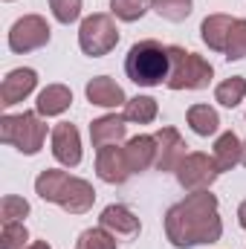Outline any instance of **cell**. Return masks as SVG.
<instances>
[{
  "label": "cell",
  "mask_w": 246,
  "mask_h": 249,
  "mask_svg": "<svg viewBox=\"0 0 246 249\" xmlns=\"http://www.w3.org/2000/svg\"><path fill=\"white\" fill-rule=\"evenodd\" d=\"M165 235L177 249L214 244L223 235V223L217 217V197L211 191H194L165 214Z\"/></svg>",
  "instance_id": "6da1fadb"
},
{
  "label": "cell",
  "mask_w": 246,
  "mask_h": 249,
  "mask_svg": "<svg viewBox=\"0 0 246 249\" xmlns=\"http://www.w3.org/2000/svg\"><path fill=\"white\" fill-rule=\"evenodd\" d=\"M35 191H38L41 200L61 206L70 214H84L96 203V191H93V186L87 180L70 177L67 171H58V168L41 171L38 180H35Z\"/></svg>",
  "instance_id": "7a4b0ae2"
},
{
  "label": "cell",
  "mask_w": 246,
  "mask_h": 249,
  "mask_svg": "<svg viewBox=\"0 0 246 249\" xmlns=\"http://www.w3.org/2000/svg\"><path fill=\"white\" fill-rule=\"evenodd\" d=\"M124 72L139 87H157V84L168 81V72H171L168 47H162L154 38H145V41L133 44L127 50V58H124Z\"/></svg>",
  "instance_id": "3957f363"
},
{
  "label": "cell",
  "mask_w": 246,
  "mask_h": 249,
  "mask_svg": "<svg viewBox=\"0 0 246 249\" xmlns=\"http://www.w3.org/2000/svg\"><path fill=\"white\" fill-rule=\"evenodd\" d=\"M171 53V72H168V87L171 90H203L209 87L214 70L197 53H185L183 47H168Z\"/></svg>",
  "instance_id": "277c9868"
},
{
  "label": "cell",
  "mask_w": 246,
  "mask_h": 249,
  "mask_svg": "<svg viewBox=\"0 0 246 249\" xmlns=\"http://www.w3.org/2000/svg\"><path fill=\"white\" fill-rule=\"evenodd\" d=\"M47 139V124L41 113H20V116H0V142L15 145L20 154H38Z\"/></svg>",
  "instance_id": "5b68a950"
},
{
  "label": "cell",
  "mask_w": 246,
  "mask_h": 249,
  "mask_svg": "<svg viewBox=\"0 0 246 249\" xmlns=\"http://www.w3.org/2000/svg\"><path fill=\"white\" fill-rule=\"evenodd\" d=\"M78 44L84 50V55L90 58H102L107 55L116 44H119V29H116V20L105 12H96L90 18L81 20V29H78Z\"/></svg>",
  "instance_id": "8992f818"
},
{
  "label": "cell",
  "mask_w": 246,
  "mask_h": 249,
  "mask_svg": "<svg viewBox=\"0 0 246 249\" xmlns=\"http://www.w3.org/2000/svg\"><path fill=\"white\" fill-rule=\"evenodd\" d=\"M217 165H214V157H209V154H200V151H194V154H185V160L177 165V183L188 191V194H194V191H209L211 183L217 180Z\"/></svg>",
  "instance_id": "52a82bcc"
},
{
  "label": "cell",
  "mask_w": 246,
  "mask_h": 249,
  "mask_svg": "<svg viewBox=\"0 0 246 249\" xmlns=\"http://www.w3.org/2000/svg\"><path fill=\"white\" fill-rule=\"evenodd\" d=\"M44 44H50V23L41 15H23L9 29L12 53H32V50H41Z\"/></svg>",
  "instance_id": "ba28073f"
},
{
  "label": "cell",
  "mask_w": 246,
  "mask_h": 249,
  "mask_svg": "<svg viewBox=\"0 0 246 249\" xmlns=\"http://www.w3.org/2000/svg\"><path fill=\"white\" fill-rule=\"evenodd\" d=\"M185 148L188 145L174 127L157 130V160H154V165L159 171H177V165L185 160Z\"/></svg>",
  "instance_id": "9c48e42d"
},
{
  "label": "cell",
  "mask_w": 246,
  "mask_h": 249,
  "mask_svg": "<svg viewBox=\"0 0 246 249\" xmlns=\"http://www.w3.org/2000/svg\"><path fill=\"white\" fill-rule=\"evenodd\" d=\"M53 157L67 168H75L81 162V136L75 124L64 122L53 127Z\"/></svg>",
  "instance_id": "30bf717a"
},
{
  "label": "cell",
  "mask_w": 246,
  "mask_h": 249,
  "mask_svg": "<svg viewBox=\"0 0 246 249\" xmlns=\"http://www.w3.org/2000/svg\"><path fill=\"white\" fill-rule=\"evenodd\" d=\"M35 84H38V72H35V70H29V67L12 70V72L3 78V84H0V105H3V107H12V105L23 102V99L35 90Z\"/></svg>",
  "instance_id": "8fae6325"
},
{
  "label": "cell",
  "mask_w": 246,
  "mask_h": 249,
  "mask_svg": "<svg viewBox=\"0 0 246 249\" xmlns=\"http://www.w3.org/2000/svg\"><path fill=\"white\" fill-rule=\"evenodd\" d=\"M96 174L105 180V183H124L133 171L127 165V157H124V148L119 145H105L99 148V157H96Z\"/></svg>",
  "instance_id": "7c38bea8"
},
{
  "label": "cell",
  "mask_w": 246,
  "mask_h": 249,
  "mask_svg": "<svg viewBox=\"0 0 246 249\" xmlns=\"http://www.w3.org/2000/svg\"><path fill=\"white\" fill-rule=\"evenodd\" d=\"M124 157H127V165H130L133 174L151 168L154 160H157V136L139 133V136L127 139V145H124Z\"/></svg>",
  "instance_id": "4fadbf2b"
},
{
  "label": "cell",
  "mask_w": 246,
  "mask_h": 249,
  "mask_svg": "<svg viewBox=\"0 0 246 249\" xmlns=\"http://www.w3.org/2000/svg\"><path fill=\"white\" fill-rule=\"evenodd\" d=\"M87 99L90 105H99V107H119V105H127L124 99V90L107 75H96L90 84H87Z\"/></svg>",
  "instance_id": "5bb4252c"
},
{
  "label": "cell",
  "mask_w": 246,
  "mask_h": 249,
  "mask_svg": "<svg viewBox=\"0 0 246 249\" xmlns=\"http://www.w3.org/2000/svg\"><path fill=\"white\" fill-rule=\"evenodd\" d=\"M99 220H102V226H105L110 235H116V238H133V235L139 232V217H136L127 206H107Z\"/></svg>",
  "instance_id": "9a60e30c"
},
{
  "label": "cell",
  "mask_w": 246,
  "mask_h": 249,
  "mask_svg": "<svg viewBox=\"0 0 246 249\" xmlns=\"http://www.w3.org/2000/svg\"><path fill=\"white\" fill-rule=\"evenodd\" d=\"M232 26H235V18H229V15H209V18L203 20V26H200V38L209 44V50L226 53Z\"/></svg>",
  "instance_id": "2e32d148"
},
{
  "label": "cell",
  "mask_w": 246,
  "mask_h": 249,
  "mask_svg": "<svg viewBox=\"0 0 246 249\" xmlns=\"http://www.w3.org/2000/svg\"><path fill=\"white\" fill-rule=\"evenodd\" d=\"M124 122H127V119H124V116H116V113L96 119V122L90 124V139H93V145H96V148L119 145L124 139V127H127Z\"/></svg>",
  "instance_id": "e0dca14e"
},
{
  "label": "cell",
  "mask_w": 246,
  "mask_h": 249,
  "mask_svg": "<svg viewBox=\"0 0 246 249\" xmlns=\"http://www.w3.org/2000/svg\"><path fill=\"white\" fill-rule=\"evenodd\" d=\"M214 165H217V171H232L241 160H244V142L232 133V130H226V133H220L217 136V142H214Z\"/></svg>",
  "instance_id": "ac0fdd59"
},
{
  "label": "cell",
  "mask_w": 246,
  "mask_h": 249,
  "mask_svg": "<svg viewBox=\"0 0 246 249\" xmlns=\"http://www.w3.org/2000/svg\"><path fill=\"white\" fill-rule=\"evenodd\" d=\"M70 105H72V93H70V87H64V84H50V87H44V90L38 93V102H35V107H38L41 116H61Z\"/></svg>",
  "instance_id": "d6986e66"
},
{
  "label": "cell",
  "mask_w": 246,
  "mask_h": 249,
  "mask_svg": "<svg viewBox=\"0 0 246 249\" xmlns=\"http://www.w3.org/2000/svg\"><path fill=\"white\" fill-rule=\"evenodd\" d=\"M188 124H191V130H194L197 136H211V133H217V127H220V116H217V110L209 107V105H191V107H188Z\"/></svg>",
  "instance_id": "ffe728a7"
},
{
  "label": "cell",
  "mask_w": 246,
  "mask_h": 249,
  "mask_svg": "<svg viewBox=\"0 0 246 249\" xmlns=\"http://www.w3.org/2000/svg\"><path fill=\"white\" fill-rule=\"evenodd\" d=\"M157 113H159V107H157V99H151V96H136V99H127V105H124L127 122L148 124L157 119Z\"/></svg>",
  "instance_id": "44dd1931"
},
{
  "label": "cell",
  "mask_w": 246,
  "mask_h": 249,
  "mask_svg": "<svg viewBox=\"0 0 246 249\" xmlns=\"http://www.w3.org/2000/svg\"><path fill=\"white\" fill-rule=\"evenodd\" d=\"M244 96H246V78L244 75H232V78L220 81L217 90H214V99H217L223 107H238V105L244 102Z\"/></svg>",
  "instance_id": "7402d4cb"
},
{
  "label": "cell",
  "mask_w": 246,
  "mask_h": 249,
  "mask_svg": "<svg viewBox=\"0 0 246 249\" xmlns=\"http://www.w3.org/2000/svg\"><path fill=\"white\" fill-rule=\"evenodd\" d=\"M151 9L159 18L180 23V20H185L191 15V0H151Z\"/></svg>",
  "instance_id": "603a6c76"
},
{
  "label": "cell",
  "mask_w": 246,
  "mask_h": 249,
  "mask_svg": "<svg viewBox=\"0 0 246 249\" xmlns=\"http://www.w3.org/2000/svg\"><path fill=\"white\" fill-rule=\"evenodd\" d=\"M29 214V203L18 194H6L3 203H0V220L3 223H20L23 217Z\"/></svg>",
  "instance_id": "cb8c5ba5"
},
{
  "label": "cell",
  "mask_w": 246,
  "mask_h": 249,
  "mask_svg": "<svg viewBox=\"0 0 246 249\" xmlns=\"http://www.w3.org/2000/svg\"><path fill=\"white\" fill-rule=\"evenodd\" d=\"M226 58L229 61L246 58V20L244 18H235V26L229 32V44H226Z\"/></svg>",
  "instance_id": "d4e9b609"
},
{
  "label": "cell",
  "mask_w": 246,
  "mask_h": 249,
  "mask_svg": "<svg viewBox=\"0 0 246 249\" xmlns=\"http://www.w3.org/2000/svg\"><path fill=\"white\" fill-rule=\"evenodd\" d=\"M78 249H116V235H110L105 226L87 229L78 238Z\"/></svg>",
  "instance_id": "484cf974"
},
{
  "label": "cell",
  "mask_w": 246,
  "mask_h": 249,
  "mask_svg": "<svg viewBox=\"0 0 246 249\" xmlns=\"http://www.w3.org/2000/svg\"><path fill=\"white\" fill-rule=\"evenodd\" d=\"M110 12L119 20H139L148 12V0H110Z\"/></svg>",
  "instance_id": "4316f807"
},
{
  "label": "cell",
  "mask_w": 246,
  "mask_h": 249,
  "mask_svg": "<svg viewBox=\"0 0 246 249\" xmlns=\"http://www.w3.org/2000/svg\"><path fill=\"white\" fill-rule=\"evenodd\" d=\"M26 241H29V232L23 223H3L0 249H26Z\"/></svg>",
  "instance_id": "83f0119b"
},
{
  "label": "cell",
  "mask_w": 246,
  "mask_h": 249,
  "mask_svg": "<svg viewBox=\"0 0 246 249\" xmlns=\"http://www.w3.org/2000/svg\"><path fill=\"white\" fill-rule=\"evenodd\" d=\"M50 9L58 23H75L81 15V0H50Z\"/></svg>",
  "instance_id": "f1b7e54d"
},
{
  "label": "cell",
  "mask_w": 246,
  "mask_h": 249,
  "mask_svg": "<svg viewBox=\"0 0 246 249\" xmlns=\"http://www.w3.org/2000/svg\"><path fill=\"white\" fill-rule=\"evenodd\" d=\"M238 223H241V226L246 229V200L241 203V209H238Z\"/></svg>",
  "instance_id": "f546056e"
},
{
  "label": "cell",
  "mask_w": 246,
  "mask_h": 249,
  "mask_svg": "<svg viewBox=\"0 0 246 249\" xmlns=\"http://www.w3.org/2000/svg\"><path fill=\"white\" fill-rule=\"evenodd\" d=\"M26 249H50V244L47 241H35V244H29Z\"/></svg>",
  "instance_id": "4dcf8cb0"
},
{
  "label": "cell",
  "mask_w": 246,
  "mask_h": 249,
  "mask_svg": "<svg viewBox=\"0 0 246 249\" xmlns=\"http://www.w3.org/2000/svg\"><path fill=\"white\" fill-rule=\"evenodd\" d=\"M241 162H244V165H246V142H244V160H241Z\"/></svg>",
  "instance_id": "1f68e13d"
}]
</instances>
